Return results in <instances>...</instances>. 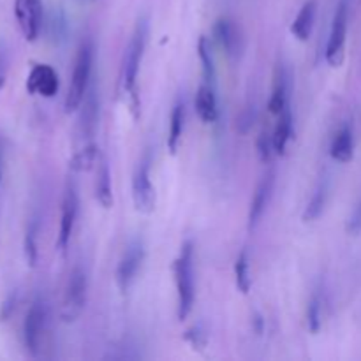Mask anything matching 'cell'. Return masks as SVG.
Instances as JSON below:
<instances>
[{"mask_svg": "<svg viewBox=\"0 0 361 361\" xmlns=\"http://www.w3.org/2000/svg\"><path fill=\"white\" fill-rule=\"evenodd\" d=\"M349 0H341L335 11L330 37L326 44V60L331 67H338L344 60L345 39H348Z\"/></svg>", "mask_w": 361, "mask_h": 361, "instance_id": "obj_8", "label": "cell"}, {"mask_svg": "<svg viewBox=\"0 0 361 361\" xmlns=\"http://www.w3.org/2000/svg\"><path fill=\"white\" fill-rule=\"evenodd\" d=\"M194 106H196V113L204 123H215L219 118V104L217 95H215V88L212 83L204 81L200 88H197L196 99H194Z\"/></svg>", "mask_w": 361, "mask_h": 361, "instance_id": "obj_14", "label": "cell"}, {"mask_svg": "<svg viewBox=\"0 0 361 361\" xmlns=\"http://www.w3.org/2000/svg\"><path fill=\"white\" fill-rule=\"evenodd\" d=\"M99 120V97L94 90L85 97L83 111L80 118V137L81 140H90L92 134L95 133Z\"/></svg>", "mask_w": 361, "mask_h": 361, "instance_id": "obj_21", "label": "cell"}, {"mask_svg": "<svg viewBox=\"0 0 361 361\" xmlns=\"http://www.w3.org/2000/svg\"><path fill=\"white\" fill-rule=\"evenodd\" d=\"M183 129H185V102L180 99L175 102L169 116V129H168V150L169 154L175 155L182 141Z\"/></svg>", "mask_w": 361, "mask_h": 361, "instance_id": "obj_18", "label": "cell"}, {"mask_svg": "<svg viewBox=\"0 0 361 361\" xmlns=\"http://www.w3.org/2000/svg\"><path fill=\"white\" fill-rule=\"evenodd\" d=\"M7 80V53L6 49L0 48V92H2L4 85Z\"/></svg>", "mask_w": 361, "mask_h": 361, "instance_id": "obj_32", "label": "cell"}, {"mask_svg": "<svg viewBox=\"0 0 361 361\" xmlns=\"http://www.w3.org/2000/svg\"><path fill=\"white\" fill-rule=\"evenodd\" d=\"M46 328H48V303L42 296H37L32 302L23 321V342L32 356H39L41 353Z\"/></svg>", "mask_w": 361, "mask_h": 361, "instance_id": "obj_5", "label": "cell"}, {"mask_svg": "<svg viewBox=\"0 0 361 361\" xmlns=\"http://www.w3.org/2000/svg\"><path fill=\"white\" fill-rule=\"evenodd\" d=\"M88 296V277L83 267H74L67 279L66 291L62 300V319L71 323L78 319L87 305Z\"/></svg>", "mask_w": 361, "mask_h": 361, "instance_id": "obj_4", "label": "cell"}, {"mask_svg": "<svg viewBox=\"0 0 361 361\" xmlns=\"http://www.w3.org/2000/svg\"><path fill=\"white\" fill-rule=\"evenodd\" d=\"M197 55H200L201 66H203V76L207 83L215 85V60L214 55H212V46L208 42V39L204 35H201L200 42H197Z\"/></svg>", "mask_w": 361, "mask_h": 361, "instance_id": "obj_26", "label": "cell"}, {"mask_svg": "<svg viewBox=\"0 0 361 361\" xmlns=\"http://www.w3.org/2000/svg\"><path fill=\"white\" fill-rule=\"evenodd\" d=\"M99 157H101L99 148L95 147L94 143H87L81 150H78L76 154H74L73 161H71V168H73L74 171H88V169L97 166Z\"/></svg>", "mask_w": 361, "mask_h": 361, "instance_id": "obj_23", "label": "cell"}, {"mask_svg": "<svg viewBox=\"0 0 361 361\" xmlns=\"http://www.w3.org/2000/svg\"><path fill=\"white\" fill-rule=\"evenodd\" d=\"M80 210V196H78V187L73 180H67L66 190L62 197V208H60V228L59 238H56V249L60 252H66L69 247L71 236H73L74 224Z\"/></svg>", "mask_w": 361, "mask_h": 361, "instance_id": "obj_7", "label": "cell"}, {"mask_svg": "<svg viewBox=\"0 0 361 361\" xmlns=\"http://www.w3.org/2000/svg\"><path fill=\"white\" fill-rule=\"evenodd\" d=\"M274 187H275V173L270 171L261 178L257 183L256 192H254L252 201H250L249 208V229H254L259 224L261 217L267 212L268 204H270L271 196H274Z\"/></svg>", "mask_w": 361, "mask_h": 361, "instance_id": "obj_12", "label": "cell"}, {"mask_svg": "<svg viewBox=\"0 0 361 361\" xmlns=\"http://www.w3.org/2000/svg\"><path fill=\"white\" fill-rule=\"evenodd\" d=\"M277 126H275L274 136H271V141H274V152L277 155H284L286 150H288V145L293 137V113L291 109L288 108L277 115Z\"/></svg>", "mask_w": 361, "mask_h": 361, "instance_id": "obj_20", "label": "cell"}, {"mask_svg": "<svg viewBox=\"0 0 361 361\" xmlns=\"http://www.w3.org/2000/svg\"><path fill=\"white\" fill-rule=\"evenodd\" d=\"M92 66H94V42L90 39H85L78 48L76 60H74L73 80L66 95V113H74L83 104L88 94V85H90Z\"/></svg>", "mask_w": 361, "mask_h": 361, "instance_id": "obj_2", "label": "cell"}, {"mask_svg": "<svg viewBox=\"0 0 361 361\" xmlns=\"http://www.w3.org/2000/svg\"><path fill=\"white\" fill-rule=\"evenodd\" d=\"M196 271H194V245L185 242L175 261V282L178 295V319L183 321L192 312L196 302Z\"/></svg>", "mask_w": 361, "mask_h": 361, "instance_id": "obj_1", "label": "cell"}, {"mask_svg": "<svg viewBox=\"0 0 361 361\" xmlns=\"http://www.w3.org/2000/svg\"><path fill=\"white\" fill-rule=\"evenodd\" d=\"M214 35H215V41L217 44L224 49L228 55H233L236 53V48H238V28L235 27L229 18H219L215 21V27H214Z\"/></svg>", "mask_w": 361, "mask_h": 361, "instance_id": "obj_19", "label": "cell"}, {"mask_svg": "<svg viewBox=\"0 0 361 361\" xmlns=\"http://www.w3.org/2000/svg\"><path fill=\"white\" fill-rule=\"evenodd\" d=\"M331 159L337 162H349L355 157V133L351 126H344L337 130L330 147Z\"/></svg>", "mask_w": 361, "mask_h": 361, "instance_id": "obj_16", "label": "cell"}, {"mask_svg": "<svg viewBox=\"0 0 361 361\" xmlns=\"http://www.w3.org/2000/svg\"><path fill=\"white\" fill-rule=\"evenodd\" d=\"M307 323H309V330L314 335L319 334L321 324H323V305H321V298L314 295L309 302V309H307Z\"/></svg>", "mask_w": 361, "mask_h": 361, "instance_id": "obj_27", "label": "cell"}, {"mask_svg": "<svg viewBox=\"0 0 361 361\" xmlns=\"http://www.w3.org/2000/svg\"><path fill=\"white\" fill-rule=\"evenodd\" d=\"M14 18L25 41H37L44 18L42 0H14Z\"/></svg>", "mask_w": 361, "mask_h": 361, "instance_id": "obj_9", "label": "cell"}, {"mask_svg": "<svg viewBox=\"0 0 361 361\" xmlns=\"http://www.w3.org/2000/svg\"><path fill=\"white\" fill-rule=\"evenodd\" d=\"M16 303H18V295L16 291H13L6 300H4L2 307H0V321H2V323L13 316L14 309H16Z\"/></svg>", "mask_w": 361, "mask_h": 361, "instance_id": "obj_29", "label": "cell"}, {"mask_svg": "<svg viewBox=\"0 0 361 361\" xmlns=\"http://www.w3.org/2000/svg\"><path fill=\"white\" fill-rule=\"evenodd\" d=\"M289 97V74L288 69L282 62L275 66L274 71V83H271V95L268 101V109L271 115H281L288 108Z\"/></svg>", "mask_w": 361, "mask_h": 361, "instance_id": "obj_13", "label": "cell"}, {"mask_svg": "<svg viewBox=\"0 0 361 361\" xmlns=\"http://www.w3.org/2000/svg\"><path fill=\"white\" fill-rule=\"evenodd\" d=\"M235 279H236V288L242 295H247L252 286V277H250V259L249 252L242 250L235 261Z\"/></svg>", "mask_w": 361, "mask_h": 361, "instance_id": "obj_25", "label": "cell"}, {"mask_svg": "<svg viewBox=\"0 0 361 361\" xmlns=\"http://www.w3.org/2000/svg\"><path fill=\"white\" fill-rule=\"evenodd\" d=\"M145 261V243L141 238H134L123 250L120 263L116 267V286L120 293H127L136 282L137 274Z\"/></svg>", "mask_w": 361, "mask_h": 361, "instance_id": "obj_6", "label": "cell"}, {"mask_svg": "<svg viewBox=\"0 0 361 361\" xmlns=\"http://www.w3.org/2000/svg\"><path fill=\"white\" fill-rule=\"evenodd\" d=\"M97 175H95V200L99 201L102 208L113 207V187H111V169H109L108 161L104 155L99 157L97 162Z\"/></svg>", "mask_w": 361, "mask_h": 361, "instance_id": "obj_15", "label": "cell"}, {"mask_svg": "<svg viewBox=\"0 0 361 361\" xmlns=\"http://www.w3.org/2000/svg\"><path fill=\"white\" fill-rule=\"evenodd\" d=\"M360 229H361V201L360 204H356V208L351 214V219H349V231L358 233Z\"/></svg>", "mask_w": 361, "mask_h": 361, "instance_id": "obj_31", "label": "cell"}, {"mask_svg": "<svg viewBox=\"0 0 361 361\" xmlns=\"http://www.w3.org/2000/svg\"><path fill=\"white\" fill-rule=\"evenodd\" d=\"M328 200V183L321 182L314 194L310 196L309 203H307L305 212H303V222H314L324 210V204Z\"/></svg>", "mask_w": 361, "mask_h": 361, "instance_id": "obj_22", "label": "cell"}, {"mask_svg": "<svg viewBox=\"0 0 361 361\" xmlns=\"http://www.w3.org/2000/svg\"><path fill=\"white\" fill-rule=\"evenodd\" d=\"M134 208L141 214H152L155 208V187L150 178V157L145 155L137 162L133 175Z\"/></svg>", "mask_w": 361, "mask_h": 361, "instance_id": "obj_10", "label": "cell"}, {"mask_svg": "<svg viewBox=\"0 0 361 361\" xmlns=\"http://www.w3.org/2000/svg\"><path fill=\"white\" fill-rule=\"evenodd\" d=\"M271 150H274V141H271V137L270 140H267V136L263 134V136L259 137V141H257V152H259L261 161L263 162L270 161Z\"/></svg>", "mask_w": 361, "mask_h": 361, "instance_id": "obj_30", "label": "cell"}, {"mask_svg": "<svg viewBox=\"0 0 361 361\" xmlns=\"http://www.w3.org/2000/svg\"><path fill=\"white\" fill-rule=\"evenodd\" d=\"M185 341L192 345L194 349H203L207 345V334L200 326H194L185 334Z\"/></svg>", "mask_w": 361, "mask_h": 361, "instance_id": "obj_28", "label": "cell"}, {"mask_svg": "<svg viewBox=\"0 0 361 361\" xmlns=\"http://www.w3.org/2000/svg\"><path fill=\"white\" fill-rule=\"evenodd\" d=\"M23 250H25V259H27L28 267L34 268L39 263V222L32 221L28 224L27 233H25V242H23Z\"/></svg>", "mask_w": 361, "mask_h": 361, "instance_id": "obj_24", "label": "cell"}, {"mask_svg": "<svg viewBox=\"0 0 361 361\" xmlns=\"http://www.w3.org/2000/svg\"><path fill=\"white\" fill-rule=\"evenodd\" d=\"M317 13V2L316 0H307L302 6L300 13L296 14L295 21L291 25V34L295 35L298 41H309L310 34H312L314 21H316Z\"/></svg>", "mask_w": 361, "mask_h": 361, "instance_id": "obj_17", "label": "cell"}, {"mask_svg": "<svg viewBox=\"0 0 361 361\" xmlns=\"http://www.w3.org/2000/svg\"><path fill=\"white\" fill-rule=\"evenodd\" d=\"M148 41V23L147 20L137 21L136 28L133 32L129 46H127L126 53H123V62H122V74H120V83H122L123 92L136 101V83H137V74H140L141 60H143L145 48H147Z\"/></svg>", "mask_w": 361, "mask_h": 361, "instance_id": "obj_3", "label": "cell"}, {"mask_svg": "<svg viewBox=\"0 0 361 361\" xmlns=\"http://www.w3.org/2000/svg\"><path fill=\"white\" fill-rule=\"evenodd\" d=\"M59 73L48 63H35L27 76V92L41 97H55L59 94Z\"/></svg>", "mask_w": 361, "mask_h": 361, "instance_id": "obj_11", "label": "cell"}, {"mask_svg": "<svg viewBox=\"0 0 361 361\" xmlns=\"http://www.w3.org/2000/svg\"><path fill=\"white\" fill-rule=\"evenodd\" d=\"M2 169H4V148L0 143V182H2Z\"/></svg>", "mask_w": 361, "mask_h": 361, "instance_id": "obj_33", "label": "cell"}]
</instances>
